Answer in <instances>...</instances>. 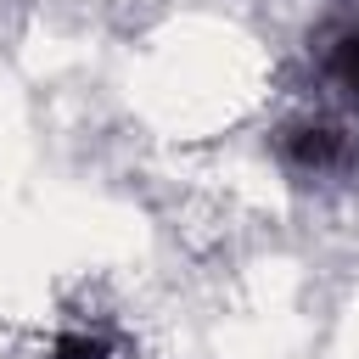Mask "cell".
I'll list each match as a JSON object with an SVG mask.
<instances>
[{"instance_id": "obj_1", "label": "cell", "mask_w": 359, "mask_h": 359, "mask_svg": "<svg viewBox=\"0 0 359 359\" xmlns=\"http://www.w3.org/2000/svg\"><path fill=\"white\" fill-rule=\"evenodd\" d=\"M286 151H292L297 163H314V168H331V163L342 157V140H337V129H297V135L286 140Z\"/></svg>"}, {"instance_id": "obj_3", "label": "cell", "mask_w": 359, "mask_h": 359, "mask_svg": "<svg viewBox=\"0 0 359 359\" xmlns=\"http://www.w3.org/2000/svg\"><path fill=\"white\" fill-rule=\"evenodd\" d=\"M56 359H107V342H95V337H62Z\"/></svg>"}, {"instance_id": "obj_2", "label": "cell", "mask_w": 359, "mask_h": 359, "mask_svg": "<svg viewBox=\"0 0 359 359\" xmlns=\"http://www.w3.org/2000/svg\"><path fill=\"white\" fill-rule=\"evenodd\" d=\"M331 79H337V90H348L353 107H359V34H342V39L331 45Z\"/></svg>"}]
</instances>
